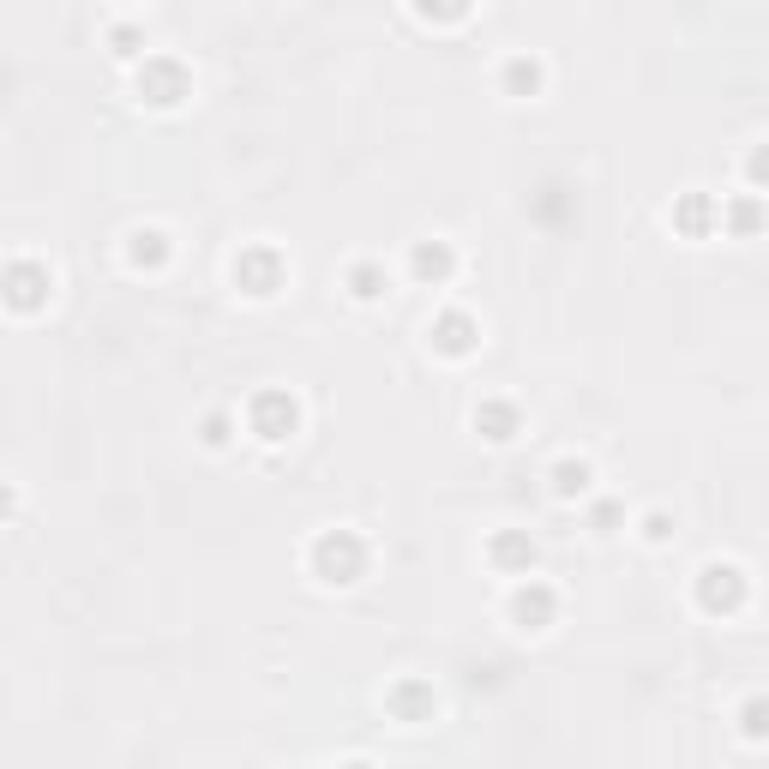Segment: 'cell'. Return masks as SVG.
Here are the masks:
<instances>
[{
    "instance_id": "cell-1",
    "label": "cell",
    "mask_w": 769,
    "mask_h": 769,
    "mask_svg": "<svg viewBox=\"0 0 769 769\" xmlns=\"http://www.w3.org/2000/svg\"><path fill=\"white\" fill-rule=\"evenodd\" d=\"M313 571H319L325 583H355V577L367 571V547H361V535H349V529L319 535V541H313Z\"/></svg>"
},
{
    "instance_id": "cell-2",
    "label": "cell",
    "mask_w": 769,
    "mask_h": 769,
    "mask_svg": "<svg viewBox=\"0 0 769 769\" xmlns=\"http://www.w3.org/2000/svg\"><path fill=\"white\" fill-rule=\"evenodd\" d=\"M739 601H746V571H739V566L716 559V566L697 571V608H704V613H734Z\"/></svg>"
},
{
    "instance_id": "cell-3",
    "label": "cell",
    "mask_w": 769,
    "mask_h": 769,
    "mask_svg": "<svg viewBox=\"0 0 769 769\" xmlns=\"http://www.w3.org/2000/svg\"><path fill=\"white\" fill-rule=\"evenodd\" d=\"M235 283L246 288V295H259V301L277 295L283 288V259L271 253V246H246V253L235 259Z\"/></svg>"
},
{
    "instance_id": "cell-4",
    "label": "cell",
    "mask_w": 769,
    "mask_h": 769,
    "mask_svg": "<svg viewBox=\"0 0 769 769\" xmlns=\"http://www.w3.org/2000/svg\"><path fill=\"white\" fill-rule=\"evenodd\" d=\"M554 613H559V596L547 583H535V577H529V583L512 589V620L524 631H547V625H554Z\"/></svg>"
},
{
    "instance_id": "cell-5",
    "label": "cell",
    "mask_w": 769,
    "mask_h": 769,
    "mask_svg": "<svg viewBox=\"0 0 769 769\" xmlns=\"http://www.w3.org/2000/svg\"><path fill=\"white\" fill-rule=\"evenodd\" d=\"M295 421H301V409H295V397H288V391H265V397L253 403V433L271 439V445L295 433Z\"/></svg>"
},
{
    "instance_id": "cell-6",
    "label": "cell",
    "mask_w": 769,
    "mask_h": 769,
    "mask_svg": "<svg viewBox=\"0 0 769 769\" xmlns=\"http://www.w3.org/2000/svg\"><path fill=\"white\" fill-rule=\"evenodd\" d=\"M481 343V325L470 319V313H439L433 319V349L439 355H451V361H457V355H470Z\"/></svg>"
},
{
    "instance_id": "cell-7",
    "label": "cell",
    "mask_w": 769,
    "mask_h": 769,
    "mask_svg": "<svg viewBox=\"0 0 769 769\" xmlns=\"http://www.w3.org/2000/svg\"><path fill=\"white\" fill-rule=\"evenodd\" d=\"M409 271H415V283H445L451 271H457V253H451V241H421L415 253H409Z\"/></svg>"
},
{
    "instance_id": "cell-8",
    "label": "cell",
    "mask_w": 769,
    "mask_h": 769,
    "mask_svg": "<svg viewBox=\"0 0 769 769\" xmlns=\"http://www.w3.org/2000/svg\"><path fill=\"white\" fill-rule=\"evenodd\" d=\"M139 91H150V103H181V96H187V73L175 61H150L145 78H139Z\"/></svg>"
},
{
    "instance_id": "cell-9",
    "label": "cell",
    "mask_w": 769,
    "mask_h": 769,
    "mask_svg": "<svg viewBox=\"0 0 769 769\" xmlns=\"http://www.w3.org/2000/svg\"><path fill=\"white\" fill-rule=\"evenodd\" d=\"M487 559H493L499 571H529V566H535V541H529V535H493Z\"/></svg>"
},
{
    "instance_id": "cell-10",
    "label": "cell",
    "mask_w": 769,
    "mask_h": 769,
    "mask_svg": "<svg viewBox=\"0 0 769 769\" xmlns=\"http://www.w3.org/2000/svg\"><path fill=\"white\" fill-rule=\"evenodd\" d=\"M673 223H680L685 235H709V229L721 223V204H709L704 192H692V199H680V211H673Z\"/></svg>"
},
{
    "instance_id": "cell-11",
    "label": "cell",
    "mask_w": 769,
    "mask_h": 769,
    "mask_svg": "<svg viewBox=\"0 0 769 769\" xmlns=\"http://www.w3.org/2000/svg\"><path fill=\"white\" fill-rule=\"evenodd\" d=\"M475 428L487 433L493 445H505V439L517 433V409H512V403H481V409H475Z\"/></svg>"
},
{
    "instance_id": "cell-12",
    "label": "cell",
    "mask_w": 769,
    "mask_h": 769,
    "mask_svg": "<svg viewBox=\"0 0 769 769\" xmlns=\"http://www.w3.org/2000/svg\"><path fill=\"white\" fill-rule=\"evenodd\" d=\"M554 493H559V499H577V493H589V463H583V457H559V463H554Z\"/></svg>"
},
{
    "instance_id": "cell-13",
    "label": "cell",
    "mask_w": 769,
    "mask_h": 769,
    "mask_svg": "<svg viewBox=\"0 0 769 769\" xmlns=\"http://www.w3.org/2000/svg\"><path fill=\"white\" fill-rule=\"evenodd\" d=\"M535 85H541V66H535L529 54H517V61H505V91H512V96H529Z\"/></svg>"
},
{
    "instance_id": "cell-14",
    "label": "cell",
    "mask_w": 769,
    "mask_h": 769,
    "mask_svg": "<svg viewBox=\"0 0 769 769\" xmlns=\"http://www.w3.org/2000/svg\"><path fill=\"white\" fill-rule=\"evenodd\" d=\"M721 223L734 229V235H751V229L763 223V211H758V199H734V204H721Z\"/></svg>"
},
{
    "instance_id": "cell-15",
    "label": "cell",
    "mask_w": 769,
    "mask_h": 769,
    "mask_svg": "<svg viewBox=\"0 0 769 769\" xmlns=\"http://www.w3.org/2000/svg\"><path fill=\"white\" fill-rule=\"evenodd\" d=\"M739 734L769 739V697H746V704H739Z\"/></svg>"
},
{
    "instance_id": "cell-16",
    "label": "cell",
    "mask_w": 769,
    "mask_h": 769,
    "mask_svg": "<svg viewBox=\"0 0 769 769\" xmlns=\"http://www.w3.org/2000/svg\"><path fill=\"white\" fill-rule=\"evenodd\" d=\"M349 288H355V301H379L384 295V271L361 259V265H349Z\"/></svg>"
},
{
    "instance_id": "cell-17",
    "label": "cell",
    "mask_w": 769,
    "mask_h": 769,
    "mask_svg": "<svg viewBox=\"0 0 769 769\" xmlns=\"http://www.w3.org/2000/svg\"><path fill=\"white\" fill-rule=\"evenodd\" d=\"M162 253H169V235H157V229L133 235V265H162Z\"/></svg>"
},
{
    "instance_id": "cell-18",
    "label": "cell",
    "mask_w": 769,
    "mask_h": 769,
    "mask_svg": "<svg viewBox=\"0 0 769 769\" xmlns=\"http://www.w3.org/2000/svg\"><path fill=\"white\" fill-rule=\"evenodd\" d=\"M746 181L758 187V192H769V145H758V150L746 157Z\"/></svg>"
},
{
    "instance_id": "cell-19",
    "label": "cell",
    "mask_w": 769,
    "mask_h": 769,
    "mask_svg": "<svg viewBox=\"0 0 769 769\" xmlns=\"http://www.w3.org/2000/svg\"><path fill=\"white\" fill-rule=\"evenodd\" d=\"M397 709H433V697L421 692V685H403V692H397Z\"/></svg>"
},
{
    "instance_id": "cell-20",
    "label": "cell",
    "mask_w": 769,
    "mask_h": 769,
    "mask_svg": "<svg viewBox=\"0 0 769 769\" xmlns=\"http://www.w3.org/2000/svg\"><path fill=\"white\" fill-rule=\"evenodd\" d=\"M643 535H650V541H667V517L650 512V517H643Z\"/></svg>"
},
{
    "instance_id": "cell-21",
    "label": "cell",
    "mask_w": 769,
    "mask_h": 769,
    "mask_svg": "<svg viewBox=\"0 0 769 769\" xmlns=\"http://www.w3.org/2000/svg\"><path fill=\"white\" fill-rule=\"evenodd\" d=\"M204 439H211V445H223V439H229V421L211 415V421H204Z\"/></svg>"
},
{
    "instance_id": "cell-22",
    "label": "cell",
    "mask_w": 769,
    "mask_h": 769,
    "mask_svg": "<svg viewBox=\"0 0 769 769\" xmlns=\"http://www.w3.org/2000/svg\"><path fill=\"white\" fill-rule=\"evenodd\" d=\"M343 769H367V763H343Z\"/></svg>"
}]
</instances>
